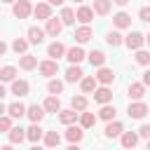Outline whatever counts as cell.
<instances>
[{"label":"cell","mask_w":150,"mask_h":150,"mask_svg":"<svg viewBox=\"0 0 150 150\" xmlns=\"http://www.w3.org/2000/svg\"><path fill=\"white\" fill-rule=\"evenodd\" d=\"M120 138H122V148H127V150H131L138 143V134H134V131H124Z\"/></svg>","instance_id":"cell-23"},{"label":"cell","mask_w":150,"mask_h":150,"mask_svg":"<svg viewBox=\"0 0 150 150\" xmlns=\"http://www.w3.org/2000/svg\"><path fill=\"white\" fill-rule=\"evenodd\" d=\"M82 77H84V73H82L80 66H70V68L66 70V82H80Z\"/></svg>","instance_id":"cell-19"},{"label":"cell","mask_w":150,"mask_h":150,"mask_svg":"<svg viewBox=\"0 0 150 150\" xmlns=\"http://www.w3.org/2000/svg\"><path fill=\"white\" fill-rule=\"evenodd\" d=\"M73 2H84V0H73Z\"/></svg>","instance_id":"cell-55"},{"label":"cell","mask_w":150,"mask_h":150,"mask_svg":"<svg viewBox=\"0 0 150 150\" xmlns=\"http://www.w3.org/2000/svg\"><path fill=\"white\" fill-rule=\"evenodd\" d=\"M112 2H115V5H120V7H124V5L129 2V0H112Z\"/></svg>","instance_id":"cell-47"},{"label":"cell","mask_w":150,"mask_h":150,"mask_svg":"<svg viewBox=\"0 0 150 150\" xmlns=\"http://www.w3.org/2000/svg\"><path fill=\"white\" fill-rule=\"evenodd\" d=\"M148 150H150V141H148Z\"/></svg>","instance_id":"cell-56"},{"label":"cell","mask_w":150,"mask_h":150,"mask_svg":"<svg viewBox=\"0 0 150 150\" xmlns=\"http://www.w3.org/2000/svg\"><path fill=\"white\" fill-rule=\"evenodd\" d=\"M94 124H96V115L94 112H82L80 115V127L82 129H91Z\"/></svg>","instance_id":"cell-31"},{"label":"cell","mask_w":150,"mask_h":150,"mask_svg":"<svg viewBox=\"0 0 150 150\" xmlns=\"http://www.w3.org/2000/svg\"><path fill=\"white\" fill-rule=\"evenodd\" d=\"M28 89H30V87H28L26 80H14V82H12V94H14V96H26Z\"/></svg>","instance_id":"cell-20"},{"label":"cell","mask_w":150,"mask_h":150,"mask_svg":"<svg viewBox=\"0 0 150 150\" xmlns=\"http://www.w3.org/2000/svg\"><path fill=\"white\" fill-rule=\"evenodd\" d=\"M80 87H82L84 94L94 91V89H96V77H82V80H80Z\"/></svg>","instance_id":"cell-37"},{"label":"cell","mask_w":150,"mask_h":150,"mask_svg":"<svg viewBox=\"0 0 150 150\" xmlns=\"http://www.w3.org/2000/svg\"><path fill=\"white\" fill-rule=\"evenodd\" d=\"M42 40H45V30H42V28H38V26H30V28H28V42L40 45Z\"/></svg>","instance_id":"cell-17"},{"label":"cell","mask_w":150,"mask_h":150,"mask_svg":"<svg viewBox=\"0 0 150 150\" xmlns=\"http://www.w3.org/2000/svg\"><path fill=\"white\" fill-rule=\"evenodd\" d=\"M115 115H117L115 105H108V103L98 110V117H101V120H105V122H112V120H115Z\"/></svg>","instance_id":"cell-29"},{"label":"cell","mask_w":150,"mask_h":150,"mask_svg":"<svg viewBox=\"0 0 150 150\" xmlns=\"http://www.w3.org/2000/svg\"><path fill=\"white\" fill-rule=\"evenodd\" d=\"M0 150H14V148H12V145H2Z\"/></svg>","instance_id":"cell-51"},{"label":"cell","mask_w":150,"mask_h":150,"mask_svg":"<svg viewBox=\"0 0 150 150\" xmlns=\"http://www.w3.org/2000/svg\"><path fill=\"white\" fill-rule=\"evenodd\" d=\"M30 150H45V148H40V145H33V148H30Z\"/></svg>","instance_id":"cell-52"},{"label":"cell","mask_w":150,"mask_h":150,"mask_svg":"<svg viewBox=\"0 0 150 150\" xmlns=\"http://www.w3.org/2000/svg\"><path fill=\"white\" fill-rule=\"evenodd\" d=\"M112 23H115L117 28H129V26H131V16H129L127 12H117V14L112 16Z\"/></svg>","instance_id":"cell-16"},{"label":"cell","mask_w":150,"mask_h":150,"mask_svg":"<svg viewBox=\"0 0 150 150\" xmlns=\"http://www.w3.org/2000/svg\"><path fill=\"white\" fill-rule=\"evenodd\" d=\"M143 87H150V70L143 73Z\"/></svg>","instance_id":"cell-44"},{"label":"cell","mask_w":150,"mask_h":150,"mask_svg":"<svg viewBox=\"0 0 150 150\" xmlns=\"http://www.w3.org/2000/svg\"><path fill=\"white\" fill-rule=\"evenodd\" d=\"M87 59H89V63H91V66H96V68H103V63H105V54H103V52H98V49L89 52V54H87Z\"/></svg>","instance_id":"cell-18"},{"label":"cell","mask_w":150,"mask_h":150,"mask_svg":"<svg viewBox=\"0 0 150 150\" xmlns=\"http://www.w3.org/2000/svg\"><path fill=\"white\" fill-rule=\"evenodd\" d=\"M66 150H82V148H80V145H77V143H70V145H68V148H66Z\"/></svg>","instance_id":"cell-45"},{"label":"cell","mask_w":150,"mask_h":150,"mask_svg":"<svg viewBox=\"0 0 150 150\" xmlns=\"http://www.w3.org/2000/svg\"><path fill=\"white\" fill-rule=\"evenodd\" d=\"M14 77H16V68L14 66L0 68V82H14Z\"/></svg>","instance_id":"cell-30"},{"label":"cell","mask_w":150,"mask_h":150,"mask_svg":"<svg viewBox=\"0 0 150 150\" xmlns=\"http://www.w3.org/2000/svg\"><path fill=\"white\" fill-rule=\"evenodd\" d=\"M40 75H45V77H54L56 73H59V63L54 61V59H47V61H40Z\"/></svg>","instance_id":"cell-3"},{"label":"cell","mask_w":150,"mask_h":150,"mask_svg":"<svg viewBox=\"0 0 150 150\" xmlns=\"http://www.w3.org/2000/svg\"><path fill=\"white\" fill-rule=\"evenodd\" d=\"M61 28H63L61 19H54V16H49V19H47V28H45V33H47V35H52V38H56V35L61 33Z\"/></svg>","instance_id":"cell-10"},{"label":"cell","mask_w":150,"mask_h":150,"mask_svg":"<svg viewBox=\"0 0 150 150\" xmlns=\"http://www.w3.org/2000/svg\"><path fill=\"white\" fill-rule=\"evenodd\" d=\"M19 68H21V70H33V68H38V56H33V54H21Z\"/></svg>","instance_id":"cell-11"},{"label":"cell","mask_w":150,"mask_h":150,"mask_svg":"<svg viewBox=\"0 0 150 150\" xmlns=\"http://www.w3.org/2000/svg\"><path fill=\"white\" fill-rule=\"evenodd\" d=\"M66 138H68L70 143H80V141L84 138V129L77 127V124H70V127L66 129Z\"/></svg>","instance_id":"cell-8"},{"label":"cell","mask_w":150,"mask_h":150,"mask_svg":"<svg viewBox=\"0 0 150 150\" xmlns=\"http://www.w3.org/2000/svg\"><path fill=\"white\" fill-rule=\"evenodd\" d=\"M70 105H73L75 112H84V110H87V98H84V96H73V98H70Z\"/></svg>","instance_id":"cell-34"},{"label":"cell","mask_w":150,"mask_h":150,"mask_svg":"<svg viewBox=\"0 0 150 150\" xmlns=\"http://www.w3.org/2000/svg\"><path fill=\"white\" fill-rule=\"evenodd\" d=\"M9 129H12V117H5V115H2V117H0V131H2V134H5V131L9 134Z\"/></svg>","instance_id":"cell-41"},{"label":"cell","mask_w":150,"mask_h":150,"mask_svg":"<svg viewBox=\"0 0 150 150\" xmlns=\"http://www.w3.org/2000/svg\"><path fill=\"white\" fill-rule=\"evenodd\" d=\"M129 117H134V120H143L145 115H148V105L145 103H141V101H136V103H129Z\"/></svg>","instance_id":"cell-4"},{"label":"cell","mask_w":150,"mask_h":150,"mask_svg":"<svg viewBox=\"0 0 150 150\" xmlns=\"http://www.w3.org/2000/svg\"><path fill=\"white\" fill-rule=\"evenodd\" d=\"M143 42H145V35H141L138 30H131V33L124 38V45H127L129 49H134V52H138V49L143 47Z\"/></svg>","instance_id":"cell-2"},{"label":"cell","mask_w":150,"mask_h":150,"mask_svg":"<svg viewBox=\"0 0 150 150\" xmlns=\"http://www.w3.org/2000/svg\"><path fill=\"white\" fill-rule=\"evenodd\" d=\"M23 138H26V129H21V127H12V129H9V143H12V145L21 143Z\"/></svg>","instance_id":"cell-26"},{"label":"cell","mask_w":150,"mask_h":150,"mask_svg":"<svg viewBox=\"0 0 150 150\" xmlns=\"http://www.w3.org/2000/svg\"><path fill=\"white\" fill-rule=\"evenodd\" d=\"M5 110H7V108H5V105H2V101H0V117L5 115Z\"/></svg>","instance_id":"cell-50"},{"label":"cell","mask_w":150,"mask_h":150,"mask_svg":"<svg viewBox=\"0 0 150 150\" xmlns=\"http://www.w3.org/2000/svg\"><path fill=\"white\" fill-rule=\"evenodd\" d=\"M77 115H80V112H75L73 108H70V110H59V122H61V124H68V127H70V124H73V122L77 120Z\"/></svg>","instance_id":"cell-21"},{"label":"cell","mask_w":150,"mask_h":150,"mask_svg":"<svg viewBox=\"0 0 150 150\" xmlns=\"http://www.w3.org/2000/svg\"><path fill=\"white\" fill-rule=\"evenodd\" d=\"M42 138H45V145H47V148H56V145L61 143V136H59L56 131H45Z\"/></svg>","instance_id":"cell-32"},{"label":"cell","mask_w":150,"mask_h":150,"mask_svg":"<svg viewBox=\"0 0 150 150\" xmlns=\"http://www.w3.org/2000/svg\"><path fill=\"white\" fill-rule=\"evenodd\" d=\"M136 63H138V66H148V63H150V52L138 49V52H136Z\"/></svg>","instance_id":"cell-39"},{"label":"cell","mask_w":150,"mask_h":150,"mask_svg":"<svg viewBox=\"0 0 150 150\" xmlns=\"http://www.w3.org/2000/svg\"><path fill=\"white\" fill-rule=\"evenodd\" d=\"M47 89H49V94H61V91H63V82H61V80H49Z\"/></svg>","instance_id":"cell-40"},{"label":"cell","mask_w":150,"mask_h":150,"mask_svg":"<svg viewBox=\"0 0 150 150\" xmlns=\"http://www.w3.org/2000/svg\"><path fill=\"white\" fill-rule=\"evenodd\" d=\"M42 136H45V129H42L40 124H30V127L26 129V138H28V141H33V143H38Z\"/></svg>","instance_id":"cell-13"},{"label":"cell","mask_w":150,"mask_h":150,"mask_svg":"<svg viewBox=\"0 0 150 150\" xmlns=\"http://www.w3.org/2000/svg\"><path fill=\"white\" fill-rule=\"evenodd\" d=\"M5 52H7V45H5V42H2V40H0V56H2V54H5Z\"/></svg>","instance_id":"cell-46"},{"label":"cell","mask_w":150,"mask_h":150,"mask_svg":"<svg viewBox=\"0 0 150 150\" xmlns=\"http://www.w3.org/2000/svg\"><path fill=\"white\" fill-rule=\"evenodd\" d=\"M138 136H141V138H148V141H150V124H143V127L138 129Z\"/></svg>","instance_id":"cell-43"},{"label":"cell","mask_w":150,"mask_h":150,"mask_svg":"<svg viewBox=\"0 0 150 150\" xmlns=\"http://www.w3.org/2000/svg\"><path fill=\"white\" fill-rule=\"evenodd\" d=\"M110 5H112L110 0H94V7H91V9H94L96 14H101V16H103V14H108V12H110Z\"/></svg>","instance_id":"cell-33"},{"label":"cell","mask_w":150,"mask_h":150,"mask_svg":"<svg viewBox=\"0 0 150 150\" xmlns=\"http://www.w3.org/2000/svg\"><path fill=\"white\" fill-rule=\"evenodd\" d=\"M75 19H77L80 23H84V26H87V23H89V21L94 19V9H91V7H84V5H82V7L77 9V14H75Z\"/></svg>","instance_id":"cell-14"},{"label":"cell","mask_w":150,"mask_h":150,"mask_svg":"<svg viewBox=\"0 0 150 150\" xmlns=\"http://www.w3.org/2000/svg\"><path fill=\"white\" fill-rule=\"evenodd\" d=\"M7 91H5V87H2V82H0V101H2V96H5Z\"/></svg>","instance_id":"cell-49"},{"label":"cell","mask_w":150,"mask_h":150,"mask_svg":"<svg viewBox=\"0 0 150 150\" xmlns=\"http://www.w3.org/2000/svg\"><path fill=\"white\" fill-rule=\"evenodd\" d=\"M33 12V5H30V0H16L14 2V7H12V14L16 16V19H28V14Z\"/></svg>","instance_id":"cell-1"},{"label":"cell","mask_w":150,"mask_h":150,"mask_svg":"<svg viewBox=\"0 0 150 150\" xmlns=\"http://www.w3.org/2000/svg\"><path fill=\"white\" fill-rule=\"evenodd\" d=\"M33 14H35L38 19H45V21H47V19L52 16V5H49V2H38V5L33 7Z\"/></svg>","instance_id":"cell-9"},{"label":"cell","mask_w":150,"mask_h":150,"mask_svg":"<svg viewBox=\"0 0 150 150\" xmlns=\"http://www.w3.org/2000/svg\"><path fill=\"white\" fill-rule=\"evenodd\" d=\"M47 54H49V56H52V59L56 61V59H61V56L66 54V47H63L61 42H52V45L47 47Z\"/></svg>","instance_id":"cell-24"},{"label":"cell","mask_w":150,"mask_h":150,"mask_svg":"<svg viewBox=\"0 0 150 150\" xmlns=\"http://www.w3.org/2000/svg\"><path fill=\"white\" fill-rule=\"evenodd\" d=\"M66 59L70 61V66H80V63H82V59H84L82 47H70V49H66Z\"/></svg>","instance_id":"cell-5"},{"label":"cell","mask_w":150,"mask_h":150,"mask_svg":"<svg viewBox=\"0 0 150 150\" xmlns=\"http://www.w3.org/2000/svg\"><path fill=\"white\" fill-rule=\"evenodd\" d=\"M143 94H145V87H143V82H131V84H129V96H131L134 101L143 98Z\"/></svg>","instance_id":"cell-25"},{"label":"cell","mask_w":150,"mask_h":150,"mask_svg":"<svg viewBox=\"0 0 150 150\" xmlns=\"http://www.w3.org/2000/svg\"><path fill=\"white\" fill-rule=\"evenodd\" d=\"M122 134H124V127L120 122H115V120L108 122V127H105V136L108 138H115V136H122Z\"/></svg>","instance_id":"cell-22"},{"label":"cell","mask_w":150,"mask_h":150,"mask_svg":"<svg viewBox=\"0 0 150 150\" xmlns=\"http://www.w3.org/2000/svg\"><path fill=\"white\" fill-rule=\"evenodd\" d=\"M73 38L82 45V42H89V40L94 38V33H91V28H89V26H80V28L75 30V35H73Z\"/></svg>","instance_id":"cell-15"},{"label":"cell","mask_w":150,"mask_h":150,"mask_svg":"<svg viewBox=\"0 0 150 150\" xmlns=\"http://www.w3.org/2000/svg\"><path fill=\"white\" fill-rule=\"evenodd\" d=\"M26 115H28V120H30L33 124H40V122H42V117H45V108L35 103V105L26 108Z\"/></svg>","instance_id":"cell-7"},{"label":"cell","mask_w":150,"mask_h":150,"mask_svg":"<svg viewBox=\"0 0 150 150\" xmlns=\"http://www.w3.org/2000/svg\"><path fill=\"white\" fill-rule=\"evenodd\" d=\"M47 2H49V5H63L66 0H47Z\"/></svg>","instance_id":"cell-48"},{"label":"cell","mask_w":150,"mask_h":150,"mask_svg":"<svg viewBox=\"0 0 150 150\" xmlns=\"http://www.w3.org/2000/svg\"><path fill=\"white\" fill-rule=\"evenodd\" d=\"M59 19H61V23H63V26H70V23L75 21V12H73L70 7H63V9H61V16H59Z\"/></svg>","instance_id":"cell-35"},{"label":"cell","mask_w":150,"mask_h":150,"mask_svg":"<svg viewBox=\"0 0 150 150\" xmlns=\"http://www.w3.org/2000/svg\"><path fill=\"white\" fill-rule=\"evenodd\" d=\"M47 112H59L61 110V101H59V96H49V98H45V105H42Z\"/></svg>","instance_id":"cell-27"},{"label":"cell","mask_w":150,"mask_h":150,"mask_svg":"<svg viewBox=\"0 0 150 150\" xmlns=\"http://www.w3.org/2000/svg\"><path fill=\"white\" fill-rule=\"evenodd\" d=\"M94 101L105 105V103H110V101H112V91H110L108 87H96V89H94Z\"/></svg>","instance_id":"cell-6"},{"label":"cell","mask_w":150,"mask_h":150,"mask_svg":"<svg viewBox=\"0 0 150 150\" xmlns=\"http://www.w3.org/2000/svg\"><path fill=\"white\" fill-rule=\"evenodd\" d=\"M7 112H9V117H16V120H19V117H23V115H26V105H23V103H19V101H14V103L7 108Z\"/></svg>","instance_id":"cell-28"},{"label":"cell","mask_w":150,"mask_h":150,"mask_svg":"<svg viewBox=\"0 0 150 150\" xmlns=\"http://www.w3.org/2000/svg\"><path fill=\"white\" fill-rule=\"evenodd\" d=\"M94 77H96V82H101L103 87H108V84L115 80V73H112L110 68H98V73H96Z\"/></svg>","instance_id":"cell-12"},{"label":"cell","mask_w":150,"mask_h":150,"mask_svg":"<svg viewBox=\"0 0 150 150\" xmlns=\"http://www.w3.org/2000/svg\"><path fill=\"white\" fill-rule=\"evenodd\" d=\"M12 49H14L16 54H26V49H28V40H23V38H16V40L12 42Z\"/></svg>","instance_id":"cell-38"},{"label":"cell","mask_w":150,"mask_h":150,"mask_svg":"<svg viewBox=\"0 0 150 150\" xmlns=\"http://www.w3.org/2000/svg\"><path fill=\"white\" fill-rule=\"evenodd\" d=\"M105 42H108L110 47H120V45L124 42V38H122V35H120L117 30H110V33L105 35Z\"/></svg>","instance_id":"cell-36"},{"label":"cell","mask_w":150,"mask_h":150,"mask_svg":"<svg viewBox=\"0 0 150 150\" xmlns=\"http://www.w3.org/2000/svg\"><path fill=\"white\" fill-rule=\"evenodd\" d=\"M2 2H16V0H2Z\"/></svg>","instance_id":"cell-54"},{"label":"cell","mask_w":150,"mask_h":150,"mask_svg":"<svg viewBox=\"0 0 150 150\" xmlns=\"http://www.w3.org/2000/svg\"><path fill=\"white\" fill-rule=\"evenodd\" d=\"M145 42H148V45H150V33H148V35H145Z\"/></svg>","instance_id":"cell-53"},{"label":"cell","mask_w":150,"mask_h":150,"mask_svg":"<svg viewBox=\"0 0 150 150\" xmlns=\"http://www.w3.org/2000/svg\"><path fill=\"white\" fill-rule=\"evenodd\" d=\"M138 16H141V21H148V23H150V7H141Z\"/></svg>","instance_id":"cell-42"}]
</instances>
